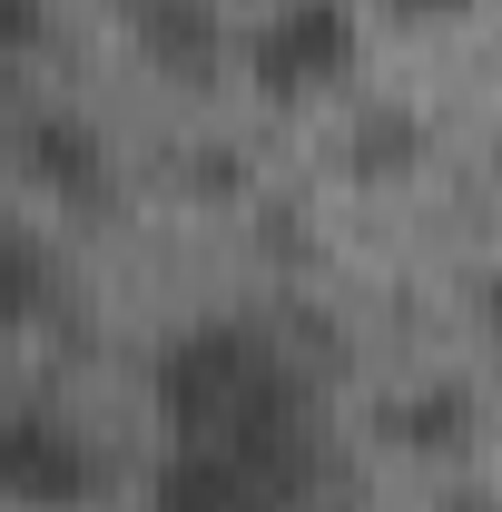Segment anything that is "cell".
Returning a JSON list of instances; mask_svg holds the SVG:
<instances>
[{
  "label": "cell",
  "mask_w": 502,
  "mask_h": 512,
  "mask_svg": "<svg viewBox=\"0 0 502 512\" xmlns=\"http://www.w3.org/2000/svg\"><path fill=\"white\" fill-rule=\"evenodd\" d=\"M119 20H128V50L168 79H217V60H227L217 0H119Z\"/></svg>",
  "instance_id": "obj_5"
},
{
  "label": "cell",
  "mask_w": 502,
  "mask_h": 512,
  "mask_svg": "<svg viewBox=\"0 0 502 512\" xmlns=\"http://www.w3.org/2000/svg\"><path fill=\"white\" fill-rule=\"evenodd\" d=\"M50 50V0H0V69H30Z\"/></svg>",
  "instance_id": "obj_7"
},
{
  "label": "cell",
  "mask_w": 502,
  "mask_h": 512,
  "mask_svg": "<svg viewBox=\"0 0 502 512\" xmlns=\"http://www.w3.org/2000/svg\"><path fill=\"white\" fill-rule=\"evenodd\" d=\"M109 493V453L69 404H0V503L10 512H89Z\"/></svg>",
  "instance_id": "obj_2"
},
{
  "label": "cell",
  "mask_w": 502,
  "mask_h": 512,
  "mask_svg": "<svg viewBox=\"0 0 502 512\" xmlns=\"http://www.w3.org/2000/svg\"><path fill=\"white\" fill-rule=\"evenodd\" d=\"M60 306V256H50V237L0 197V325H40Z\"/></svg>",
  "instance_id": "obj_6"
},
{
  "label": "cell",
  "mask_w": 502,
  "mask_h": 512,
  "mask_svg": "<svg viewBox=\"0 0 502 512\" xmlns=\"http://www.w3.org/2000/svg\"><path fill=\"white\" fill-rule=\"evenodd\" d=\"M158 424L168 444L227 453L266 473L276 493L306 503L315 473H325V424H315V384L286 355V335H266L247 316H197L158 345Z\"/></svg>",
  "instance_id": "obj_1"
},
{
  "label": "cell",
  "mask_w": 502,
  "mask_h": 512,
  "mask_svg": "<svg viewBox=\"0 0 502 512\" xmlns=\"http://www.w3.org/2000/svg\"><path fill=\"white\" fill-rule=\"evenodd\" d=\"M483 316H493V325H502V276H493V286H483Z\"/></svg>",
  "instance_id": "obj_9"
},
{
  "label": "cell",
  "mask_w": 502,
  "mask_h": 512,
  "mask_svg": "<svg viewBox=\"0 0 502 512\" xmlns=\"http://www.w3.org/2000/svg\"><path fill=\"white\" fill-rule=\"evenodd\" d=\"M365 60V10L355 0H276L247 30V79L266 99H325Z\"/></svg>",
  "instance_id": "obj_3"
},
{
  "label": "cell",
  "mask_w": 502,
  "mask_h": 512,
  "mask_svg": "<svg viewBox=\"0 0 502 512\" xmlns=\"http://www.w3.org/2000/svg\"><path fill=\"white\" fill-rule=\"evenodd\" d=\"M384 10H394V20H463L473 0H384Z\"/></svg>",
  "instance_id": "obj_8"
},
{
  "label": "cell",
  "mask_w": 502,
  "mask_h": 512,
  "mask_svg": "<svg viewBox=\"0 0 502 512\" xmlns=\"http://www.w3.org/2000/svg\"><path fill=\"white\" fill-rule=\"evenodd\" d=\"M10 168L60 207H99L109 197V148L79 109H20L10 119Z\"/></svg>",
  "instance_id": "obj_4"
}]
</instances>
